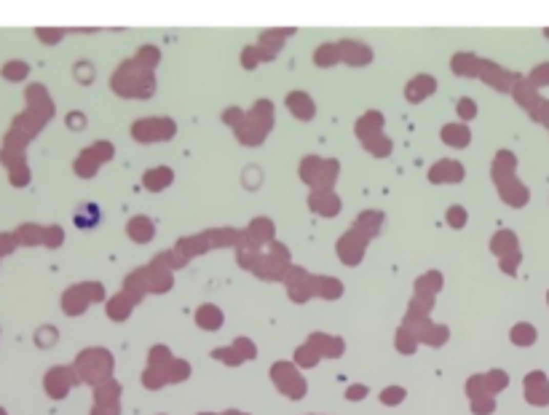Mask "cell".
<instances>
[{
    "mask_svg": "<svg viewBox=\"0 0 549 415\" xmlns=\"http://www.w3.org/2000/svg\"><path fill=\"white\" fill-rule=\"evenodd\" d=\"M536 78H541V83H549V65H546V67H541L539 73H536Z\"/></svg>",
    "mask_w": 549,
    "mask_h": 415,
    "instance_id": "6da1fadb",
    "label": "cell"
},
{
    "mask_svg": "<svg viewBox=\"0 0 549 415\" xmlns=\"http://www.w3.org/2000/svg\"><path fill=\"white\" fill-rule=\"evenodd\" d=\"M544 121H546V126H549V105H544Z\"/></svg>",
    "mask_w": 549,
    "mask_h": 415,
    "instance_id": "7a4b0ae2",
    "label": "cell"
}]
</instances>
